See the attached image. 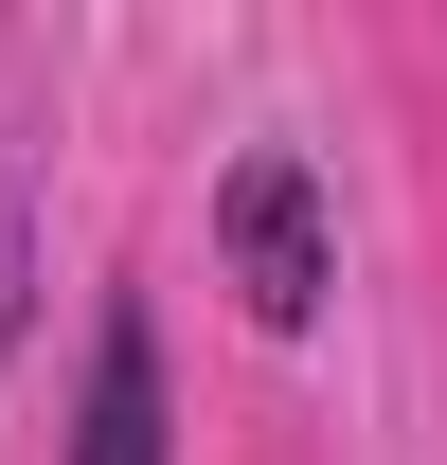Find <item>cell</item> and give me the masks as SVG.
Returning a JSON list of instances; mask_svg holds the SVG:
<instances>
[{
    "instance_id": "6da1fadb",
    "label": "cell",
    "mask_w": 447,
    "mask_h": 465,
    "mask_svg": "<svg viewBox=\"0 0 447 465\" xmlns=\"http://www.w3.org/2000/svg\"><path fill=\"white\" fill-rule=\"evenodd\" d=\"M233 287H251V322H269V341H304V322H323V287H340V251H323V179L286 162H233Z\"/></svg>"
},
{
    "instance_id": "7a4b0ae2",
    "label": "cell",
    "mask_w": 447,
    "mask_h": 465,
    "mask_svg": "<svg viewBox=\"0 0 447 465\" xmlns=\"http://www.w3.org/2000/svg\"><path fill=\"white\" fill-rule=\"evenodd\" d=\"M72 465H162V322H144V304H108V341H90Z\"/></svg>"
}]
</instances>
